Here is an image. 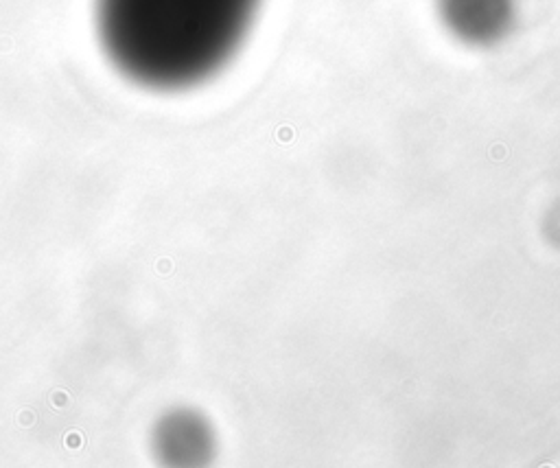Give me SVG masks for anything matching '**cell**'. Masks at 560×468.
Instances as JSON below:
<instances>
[{
    "instance_id": "obj_1",
    "label": "cell",
    "mask_w": 560,
    "mask_h": 468,
    "mask_svg": "<svg viewBox=\"0 0 560 468\" xmlns=\"http://www.w3.org/2000/svg\"><path fill=\"white\" fill-rule=\"evenodd\" d=\"M261 0H96L98 37L131 81L182 90L237 55Z\"/></svg>"
},
{
    "instance_id": "obj_2",
    "label": "cell",
    "mask_w": 560,
    "mask_h": 468,
    "mask_svg": "<svg viewBox=\"0 0 560 468\" xmlns=\"http://www.w3.org/2000/svg\"><path fill=\"white\" fill-rule=\"evenodd\" d=\"M442 18L468 42H492L508 29L510 0H440Z\"/></svg>"
}]
</instances>
